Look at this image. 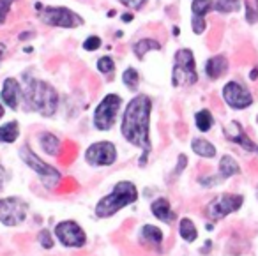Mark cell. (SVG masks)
<instances>
[{"mask_svg": "<svg viewBox=\"0 0 258 256\" xmlns=\"http://www.w3.org/2000/svg\"><path fill=\"white\" fill-rule=\"evenodd\" d=\"M120 104L122 99L118 94H108V96H104L101 99V103L97 104L96 111H94V125L99 131H108V129L113 127Z\"/></svg>", "mask_w": 258, "mask_h": 256, "instance_id": "obj_5", "label": "cell"}, {"mask_svg": "<svg viewBox=\"0 0 258 256\" xmlns=\"http://www.w3.org/2000/svg\"><path fill=\"white\" fill-rule=\"evenodd\" d=\"M244 8H246V22L256 23L258 22V9H253V4H251L249 0L244 2Z\"/></svg>", "mask_w": 258, "mask_h": 256, "instance_id": "obj_30", "label": "cell"}, {"mask_svg": "<svg viewBox=\"0 0 258 256\" xmlns=\"http://www.w3.org/2000/svg\"><path fill=\"white\" fill-rule=\"evenodd\" d=\"M39 242H41V245H43V247H46V249L53 247V240H51L50 233H48L46 230H43L39 233Z\"/></svg>", "mask_w": 258, "mask_h": 256, "instance_id": "obj_34", "label": "cell"}, {"mask_svg": "<svg viewBox=\"0 0 258 256\" xmlns=\"http://www.w3.org/2000/svg\"><path fill=\"white\" fill-rule=\"evenodd\" d=\"M256 122H258V117H256Z\"/></svg>", "mask_w": 258, "mask_h": 256, "instance_id": "obj_44", "label": "cell"}, {"mask_svg": "<svg viewBox=\"0 0 258 256\" xmlns=\"http://www.w3.org/2000/svg\"><path fill=\"white\" fill-rule=\"evenodd\" d=\"M23 51H25V53H32V46H25L23 48Z\"/></svg>", "mask_w": 258, "mask_h": 256, "instance_id": "obj_40", "label": "cell"}, {"mask_svg": "<svg viewBox=\"0 0 258 256\" xmlns=\"http://www.w3.org/2000/svg\"><path fill=\"white\" fill-rule=\"evenodd\" d=\"M179 231H180V237L187 242H193L197 240V228H195L193 221L191 219H182L180 221V226H179Z\"/></svg>", "mask_w": 258, "mask_h": 256, "instance_id": "obj_27", "label": "cell"}, {"mask_svg": "<svg viewBox=\"0 0 258 256\" xmlns=\"http://www.w3.org/2000/svg\"><path fill=\"white\" fill-rule=\"evenodd\" d=\"M240 0H216L214 11L221 13V15H230V13L240 11Z\"/></svg>", "mask_w": 258, "mask_h": 256, "instance_id": "obj_23", "label": "cell"}, {"mask_svg": "<svg viewBox=\"0 0 258 256\" xmlns=\"http://www.w3.org/2000/svg\"><path fill=\"white\" fill-rule=\"evenodd\" d=\"M237 173H240V166L237 164V161L232 156H223L219 161V177L228 178Z\"/></svg>", "mask_w": 258, "mask_h": 256, "instance_id": "obj_19", "label": "cell"}, {"mask_svg": "<svg viewBox=\"0 0 258 256\" xmlns=\"http://www.w3.org/2000/svg\"><path fill=\"white\" fill-rule=\"evenodd\" d=\"M151 111L152 101L149 96L138 94L137 97L129 101L125 106L124 117H122V136L131 145L142 149V157L138 161L140 166H145L151 154Z\"/></svg>", "mask_w": 258, "mask_h": 256, "instance_id": "obj_1", "label": "cell"}, {"mask_svg": "<svg viewBox=\"0 0 258 256\" xmlns=\"http://www.w3.org/2000/svg\"><path fill=\"white\" fill-rule=\"evenodd\" d=\"M151 210L158 219H161L163 223H172L175 219V214L170 209V202L166 198H158L156 202H152Z\"/></svg>", "mask_w": 258, "mask_h": 256, "instance_id": "obj_16", "label": "cell"}, {"mask_svg": "<svg viewBox=\"0 0 258 256\" xmlns=\"http://www.w3.org/2000/svg\"><path fill=\"white\" fill-rule=\"evenodd\" d=\"M55 233H57L58 240L64 245H68V247H82L87 242L85 231L75 221H62V223H58L57 228H55Z\"/></svg>", "mask_w": 258, "mask_h": 256, "instance_id": "obj_12", "label": "cell"}, {"mask_svg": "<svg viewBox=\"0 0 258 256\" xmlns=\"http://www.w3.org/2000/svg\"><path fill=\"white\" fill-rule=\"evenodd\" d=\"M249 80L251 82H254V80H258V68H253L249 73Z\"/></svg>", "mask_w": 258, "mask_h": 256, "instance_id": "obj_37", "label": "cell"}, {"mask_svg": "<svg viewBox=\"0 0 258 256\" xmlns=\"http://www.w3.org/2000/svg\"><path fill=\"white\" fill-rule=\"evenodd\" d=\"M137 198H138V191L133 182H127V180L118 182L110 195L104 196V198H101L99 202H97V205H96L97 217L113 216L115 212L124 209L125 205L137 202Z\"/></svg>", "mask_w": 258, "mask_h": 256, "instance_id": "obj_3", "label": "cell"}, {"mask_svg": "<svg viewBox=\"0 0 258 256\" xmlns=\"http://www.w3.org/2000/svg\"><path fill=\"white\" fill-rule=\"evenodd\" d=\"M191 11H193V16L205 18L207 13L214 11V2L212 0H193L191 2Z\"/></svg>", "mask_w": 258, "mask_h": 256, "instance_id": "obj_25", "label": "cell"}, {"mask_svg": "<svg viewBox=\"0 0 258 256\" xmlns=\"http://www.w3.org/2000/svg\"><path fill=\"white\" fill-rule=\"evenodd\" d=\"M133 18H135V16L131 15V13H125V15L122 16V22H125V23H127V22H133Z\"/></svg>", "mask_w": 258, "mask_h": 256, "instance_id": "obj_39", "label": "cell"}, {"mask_svg": "<svg viewBox=\"0 0 258 256\" xmlns=\"http://www.w3.org/2000/svg\"><path fill=\"white\" fill-rule=\"evenodd\" d=\"M225 136L230 140V142L240 145L244 150H247V152H256V145H254L253 140H251L249 136L244 133L242 125H240L237 120H232L228 125H226V127H225Z\"/></svg>", "mask_w": 258, "mask_h": 256, "instance_id": "obj_14", "label": "cell"}, {"mask_svg": "<svg viewBox=\"0 0 258 256\" xmlns=\"http://www.w3.org/2000/svg\"><path fill=\"white\" fill-rule=\"evenodd\" d=\"M27 210H29V205L22 198L11 196V198L0 200V221L6 226L22 224L23 219L27 217Z\"/></svg>", "mask_w": 258, "mask_h": 256, "instance_id": "obj_8", "label": "cell"}, {"mask_svg": "<svg viewBox=\"0 0 258 256\" xmlns=\"http://www.w3.org/2000/svg\"><path fill=\"white\" fill-rule=\"evenodd\" d=\"M16 0H0V23H4L8 18L9 11H11V6L15 4Z\"/></svg>", "mask_w": 258, "mask_h": 256, "instance_id": "obj_31", "label": "cell"}, {"mask_svg": "<svg viewBox=\"0 0 258 256\" xmlns=\"http://www.w3.org/2000/svg\"><path fill=\"white\" fill-rule=\"evenodd\" d=\"M256 152H258V147H256Z\"/></svg>", "mask_w": 258, "mask_h": 256, "instance_id": "obj_43", "label": "cell"}, {"mask_svg": "<svg viewBox=\"0 0 258 256\" xmlns=\"http://www.w3.org/2000/svg\"><path fill=\"white\" fill-rule=\"evenodd\" d=\"M161 43L156 39H151V37H145V39H140L133 44V53L137 55L138 58H144L149 51H154V50H161Z\"/></svg>", "mask_w": 258, "mask_h": 256, "instance_id": "obj_17", "label": "cell"}, {"mask_svg": "<svg viewBox=\"0 0 258 256\" xmlns=\"http://www.w3.org/2000/svg\"><path fill=\"white\" fill-rule=\"evenodd\" d=\"M4 115H6V111H4V106H2V104H0V118L4 117Z\"/></svg>", "mask_w": 258, "mask_h": 256, "instance_id": "obj_41", "label": "cell"}, {"mask_svg": "<svg viewBox=\"0 0 258 256\" xmlns=\"http://www.w3.org/2000/svg\"><path fill=\"white\" fill-rule=\"evenodd\" d=\"M39 143L43 147V150L48 154V156H57L58 149H60V142L55 135L51 133H41L39 135Z\"/></svg>", "mask_w": 258, "mask_h": 256, "instance_id": "obj_20", "label": "cell"}, {"mask_svg": "<svg viewBox=\"0 0 258 256\" xmlns=\"http://www.w3.org/2000/svg\"><path fill=\"white\" fill-rule=\"evenodd\" d=\"M256 4H258V0H256Z\"/></svg>", "mask_w": 258, "mask_h": 256, "instance_id": "obj_45", "label": "cell"}, {"mask_svg": "<svg viewBox=\"0 0 258 256\" xmlns=\"http://www.w3.org/2000/svg\"><path fill=\"white\" fill-rule=\"evenodd\" d=\"M198 82L197 62L189 48H180L173 55L172 68V85L173 87H191Z\"/></svg>", "mask_w": 258, "mask_h": 256, "instance_id": "obj_4", "label": "cell"}, {"mask_svg": "<svg viewBox=\"0 0 258 256\" xmlns=\"http://www.w3.org/2000/svg\"><path fill=\"white\" fill-rule=\"evenodd\" d=\"M30 37H34V32H23V34H20V41L30 39Z\"/></svg>", "mask_w": 258, "mask_h": 256, "instance_id": "obj_38", "label": "cell"}, {"mask_svg": "<svg viewBox=\"0 0 258 256\" xmlns=\"http://www.w3.org/2000/svg\"><path fill=\"white\" fill-rule=\"evenodd\" d=\"M244 203V198L239 195H221L216 200H212L207 207H205V214L209 219H223L228 214L235 212L240 205Z\"/></svg>", "mask_w": 258, "mask_h": 256, "instance_id": "obj_9", "label": "cell"}, {"mask_svg": "<svg viewBox=\"0 0 258 256\" xmlns=\"http://www.w3.org/2000/svg\"><path fill=\"white\" fill-rule=\"evenodd\" d=\"M223 99L233 110H246L253 104L251 92L239 82H228L223 87Z\"/></svg>", "mask_w": 258, "mask_h": 256, "instance_id": "obj_10", "label": "cell"}, {"mask_svg": "<svg viewBox=\"0 0 258 256\" xmlns=\"http://www.w3.org/2000/svg\"><path fill=\"white\" fill-rule=\"evenodd\" d=\"M27 110L37 111L43 117H51L58 108V92L53 85L43 80H30L23 90Z\"/></svg>", "mask_w": 258, "mask_h": 256, "instance_id": "obj_2", "label": "cell"}, {"mask_svg": "<svg viewBox=\"0 0 258 256\" xmlns=\"http://www.w3.org/2000/svg\"><path fill=\"white\" fill-rule=\"evenodd\" d=\"M97 69H99V73H103V75H110V73H113V69H115L113 58H111L110 55L101 57L99 60H97Z\"/></svg>", "mask_w": 258, "mask_h": 256, "instance_id": "obj_28", "label": "cell"}, {"mask_svg": "<svg viewBox=\"0 0 258 256\" xmlns=\"http://www.w3.org/2000/svg\"><path fill=\"white\" fill-rule=\"evenodd\" d=\"M85 159L90 166H110L117 161V149L111 142H97L87 149Z\"/></svg>", "mask_w": 258, "mask_h": 256, "instance_id": "obj_11", "label": "cell"}, {"mask_svg": "<svg viewBox=\"0 0 258 256\" xmlns=\"http://www.w3.org/2000/svg\"><path fill=\"white\" fill-rule=\"evenodd\" d=\"M2 60H4V50L0 48V64H2Z\"/></svg>", "mask_w": 258, "mask_h": 256, "instance_id": "obj_42", "label": "cell"}, {"mask_svg": "<svg viewBox=\"0 0 258 256\" xmlns=\"http://www.w3.org/2000/svg\"><path fill=\"white\" fill-rule=\"evenodd\" d=\"M195 122H197L198 131L207 133L212 127V124H214V118H212V113L209 110H200L195 115Z\"/></svg>", "mask_w": 258, "mask_h": 256, "instance_id": "obj_24", "label": "cell"}, {"mask_svg": "<svg viewBox=\"0 0 258 256\" xmlns=\"http://www.w3.org/2000/svg\"><path fill=\"white\" fill-rule=\"evenodd\" d=\"M41 20L44 22V25L50 27H58V29H76V27L83 25V18L80 15H76L75 11L62 6H48L41 13Z\"/></svg>", "mask_w": 258, "mask_h": 256, "instance_id": "obj_6", "label": "cell"}, {"mask_svg": "<svg viewBox=\"0 0 258 256\" xmlns=\"http://www.w3.org/2000/svg\"><path fill=\"white\" fill-rule=\"evenodd\" d=\"M20 157H22L23 163H25L30 170H34L37 175H39L41 180H43V184L46 185L48 189L53 187V185L60 180V173H58V170H55L53 166H50L48 163H44L41 157H37L36 154L30 150V147L23 145L22 149H20Z\"/></svg>", "mask_w": 258, "mask_h": 256, "instance_id": "obj_7", "label": "cell"}, {"mask_svg": "<svg viewBox=\"0 0 258 256\" xmlns=\"http://www.w3.org/2000/svg\"><path fill=\"white\" fill-rule=\"evenodd\" d=\"M140 238L145 242V244H151V245H156V247H159L163 242V233L159 228L152 226V224H145L144 228H142L140 231Z\"/></svg>", "mask_w": 258, "mask_h": 256, "instance_id": "obj_18", "label": "cell"}, {"mask_svg": "<svg viewBox=\"0 0 258 256\" xmlns=\"http://www.w3.org/2000/svg\"><path fill=\"white\" fill-rule=\"evenodd\" d=\"M4 184H6V170H4V166L0 164V191L4 189Z\"/></svg>", "mask_w": 258, "mask_h": 256, "instance_id": "obj_36", "label": "cell"}, {"mask_svg": "<svg viewBox=\"0 0 258 256\" xmlns=\"http://www.w3.org/2000/svg\"><path fill=\"white\" fill-rule=\"evenodd\" d=\"M186 164H187V157L180 154V156H179V164H177V173H180V171H182V168L186 166Z\"/></svg>", "mask_w": 258, "mask_h": 256, "instance_id": "obj_35", "label": "cell"}, {"mask_svg": "<svg viewBox=\"0 0 258 256\" xmlns=\"http://www.w3.org/2000/svg\"><path fill=\"white\" fill-rule=\"evenodd\" d=\"M20 136V125L16 120L0 125V143H13Z\"/></svg>", "mask_w": 258, "mask_h": 256, "instance_id": "obj_21", "label": "cell"}, {"mask_svg": "<svg viewBox=\"0 0 258 256\" xmlns=\"http://www.w3.org/2000/svg\"><path fill=\"white\" fill-rule=\"evenodd\" d=\"M191 29H193L195 34H204L205 29H207V23H205V18H202V16H193L191 18Z\"/></svg>", "mask_w": 258, "mask_h": 256, "instance_id": "obj_29", "label": "cell"}, {"mask_svg": "<svg viewBox=\"0 0 258 256\" xmlns=\"http://www.w3.org/2000/svg\"><path fill=\"white\" fill-rule=\"evenodd\" d=\"M97 48H101V37H97V36L87 37L85 43H83V50H87V51H96Z\"/></svg>", "mask_w": 258, "mask_h": 256, "instance_id": "obj_32", "label": "cell"}, {"mask_svg": "<svg viewBox=\"0 0 258 256\" xmlns=\"http://www.w3.org/2000/svg\"><path fill=\"white\" fill-rule=\"evenodd\" d=\"M122 82L129 90H137L138 85H140V75L135 68H127L122 75Z\"/></svg>", "mask_w": 258, "mask_h": 256, "instance_id": "obj_26", "label": "cell"}, {"mask_svg": "<svg viewBox=\"0 0 258 256\" xmlns=\"http://www.w3.org/2000/svg\"><path fill=\"white\" fill-rule=\"evenodd\" d=\"M120 4L129 9H133V11H138V9H142L147 4V0H120Z\"/></svg>", "mask_w": 258, "mask_h": 256, "instance_id": "obj_33", "label": "cell"}, {"mask_svg": "<svg viewBox=\"0 0 258 256\" xmlns=\"http://www.w3.org/2000/svg\"><path fill=\"white\" fill-rule=\"evenodd\" d=\"M191 149H193L195 154H198V156H202V157H214L216 156V147L212 145L211 142L204 140V138L193 140V143H191Z\"/></svg>", "mask_w": 258, "mask_h": 256, "instance_id": "obj_22", "label": "cell"}, {"mask_svg": "<svg viewBox=\"0 0 258 256\" xmlns=\"http://www.w3.org/2000/svg\"><path fill=\"white\" fill-rule=\"evenodd\" d=\"M230 62L225 55H216V57H211L207 62H205V75L211 82H216L221 76H225L228 73Z\"/></svg>", "mask_w": 258, "mask_h": 256, "instance_id": "obj_15", "label": "cell"}, {"mask_svg": "<svg viewBox=\"0 0 258 256\" xmlns=\"http://www.w3.org/2000/svg\"><path fill=\"white\" fill-rule=\"evenodd\" d=\"M0 97H2V103L6 104L11 110H18L20 103L23 101V89L22 83L16 78L9 76V78L4 80L2 83V90H0Z\"/></svg>", "mask_w": 258, "mask_h": 256, "instance_id": "obj_13", "label": "cell"}]
</instances>
